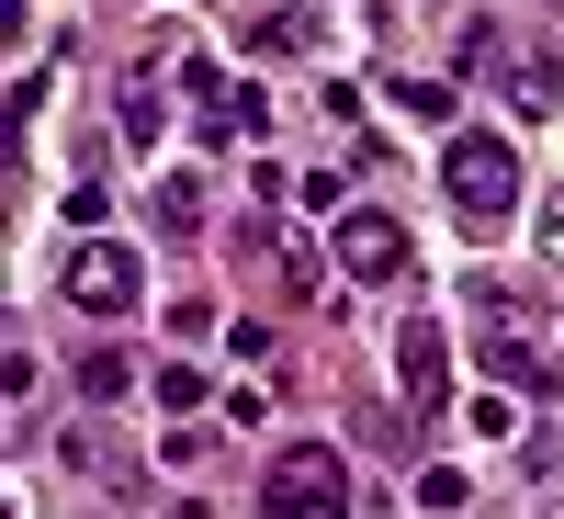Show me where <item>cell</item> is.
Masks as SVG:
<instances>
[{"label":"cell","instance_id":"9","mask_svg":"<svg viewBox=\"0 0 564 519\" xmlns=\"http://www.w3.org/2000/svg\"><path fill=\"white\" fill-rule=\"evenodd\" d=\"M124 385H135V361H124V350H90V361H79V407H113Z\"/></svg>","mask_w":564,"mask_h":519},{"label":"cell","instance_id":"5","mask_svg":"<svg viewBox=\"0 0 564 519\" xmlns=\"http://www.w3.org/2000/svg\"><path fill=\"white\" fill-rule=\"evenodd\" d=\"M395 385H406V407H452V339H441V316H406Z\"/></svg>","mask_w":564,"mask_h":519},{"label":"cell","instance_id":"13","mask_svg":"<svg viewBox=\"0 0 564 519\" xmlns=\"http://www.w3.org/2000/svg\"><path fill=\"white\" fill-rule=\"evenodd\" d=\"M542 260H564V193L542 204Z\"/></svg>","mask_w":564,"mask_h":519},{"label":"cell","instance_id":"2","mask_svg":"<svg viewBox=\"0 0 564 519\" xmlns=\"http://www.w3.org/2000/svg\"><path fill=\"white\" fill-rule=\"evenodd\" d=\"M260 519H350V463L327 452V441L271 452V475H260Z\"/></svg>","mask_w":564,"mask_h":519},{"label":"cell","instance_id":"7","mask_svg":"<svg viewBox=\"0 0 564 519\" xmlns=\"http://www.w3.org/2000/svg\"><path fill=\"white\" fill-rule=\"evenodd\" d=\"M475 361H486V372H497V385H508V396H553V361H542V350H531V339H508V327H497V339H486V350H475Z\"/></svg>","mask_w":564,"mask_h":519},{"label":"cell","instance_id":"8","mask_svg":"<svg viewBox=\"0 0 564 519\" xmlns=\"http://www.w3.org/2000/svg\"><path fill=\"white\" fill-rule=\"evenodd\" d=\"M148 204H159V226H170V238H193V226H204V181H193V170H170Z\"/></svg>","mask_w":564,"mask_h":519},{"label":"cell","instance_id":"10","mask_svg":"<svg viewBox=\"0 0 564 519\" xmlns=\"http://www.w3.org/2000/svg\"><path fill=\"white\" fill-rule=\"evenodd\" d=\"M148 385H159V407H170V418H193V407H204V361H159Z\"/></svg>","mask_w":564,"mask_h":519},{"label":"cell","instance_id":"4","mask_svg":"<svg viewBox=\"0 0 564 519\" xmlns=\"http://www.w3.org/2000/svg\"><path fill=\"white\" fill-rule=\"evenodd\" d=\"M135 294H148V260H135V249H113V238H90V249L68 260V305H79V316H124Z\"/></svg>","mask_w":564,"mask_h":519},{"label":"cell","instance_id":"12","mask_svg":"<svg viewBox=\"0 0 564 519\" xmlns=\"http://www.w3.org/2000/svg\"><path fill=\"white\" fill-rule=\"evenodd\" d=\"M417 508H441V519L463 508V475H452V463H430V475H417Z\"/></svg>","mask_w":564,"mask_h":519},{"label":"cell","instance_id":"11","mask_svg":"<svg viewBox=\"0 0 564 519\" xmlns=\"http://www.w3.org/2000/svg\"><path fill=\"white\" fill-rule=\"evenodd\" d=\"M395 113H417V125H452V90H441V79H395Z\"/></svg>","mask_w":564,"mask_h":519},{"label":"cell","instance_id":"1","mask_svg":"<svg viewBox=\"0 0 564 519\" xmlns=\"http://www.w3.org/2000/svg\"><path fill=\"white\" fill-rule=\"evenodd\" d=\"M441 193L463 226H508L520 215V159H508V136H452L441 148Z\"/></svg>","mask_w":564,"mask_h":519},{"label":"cell","instance_id":"6","mask_svg":"<svg viewBox=\"0 0 564 519\" xmlns=\"http://www.w3.org/2000/svg\"><path fill=\"white\" fill-rule=\"evenodd\" d=\"M305 45H316L305 0H260V12H249V57H305Z\"/></svg>","mask_w":564,"mask_h":519},{"label":"cell","instance_id":"3","mask_svg":"<svg viewBox=\"0 0 564 519\" xmlns=\"http://www.w3.org/2000/svg\"><path fill=\"white\" fill-rule=\"evenodd\" d=\"M327 249H339V271L350 282H406V226L384 215V204H339V238H327Z\"/></svg>","mask_w":564,"mask_h":519}]
</instances>
